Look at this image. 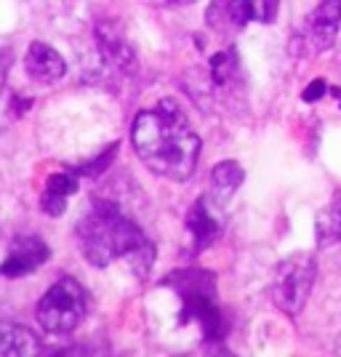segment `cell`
<instances>
[{
	"label": "cell",
	"instance_id": "52a82bcc",
	"mask_svg": "<svg viewBox=\"0 0 341 357\" xmlns=\"http://www.w3.org/2000/svg\"><path fill=\"white\" fill-rule=\"evenodd\" d=\"M24 67L35 80H43V83H54L59 80L67 64L61 59V54L56 48H51L48 43H32L27 48V56H24Z\"/></svg>",
	"mask_w": 341,
	"mask_h": 357
},
{
	"label": "cell",
	"instance_id": "30bf717a",
	"mask_svg": "<svg viewBox=\"0 0 341 357\" xmlns=\"http://www.w3.org/2000/svg\"><path fill=\"white\" fill-rule=\"evenodd\" d=\"M40 342L38 336L27 328L16 326H0V355L16 357V355H38Z\"/></svg>",
	"mask_w": 341,
	"mask_h": 357
},
{
	"label": "cell",
	"instance_id": "4fadbf2b",
	"mask_svg": "<svg viewBox=\"0 0 341 357\" xmlns=\"http://www.w3.org/2000/svg\"><path fill=\"white\" fill-rule=\"evenodd\" d=\"M229 19H232L238 27H245L248 22H253V19H256L253 0H229Z\"/></svg>",
	"mask_w": 341,
	"mask_h": 357
},
{
	"label": "cell",
	"instance_id": "9a60e30c",
	"mask_svg": "<svg viewBox=\"0 0 341 357\" xmlns=\"http://www.w3.org/2000/svg\"><path fill=\"white\" fill-rule=\"evenodd\" d=\"M229 67H232V59H229V54H216L213 61H211V70H213V77L224 83L227 77H229Z\"/></svg>",
	"mask_w": 341,
	"mask_h": 357
},
{
	"label": "cell",
	"instance_id": "8fae6325",
	"mask_svg": "<svg viewBox=\"0 0 341 357\" xmlns=\"http://www.w3.org/2000/svg\"><path fill=\"white\" fill-rule=\"evenodd\" d=\"M77 190V184H75L73 176H67V174H56V176L48 178V184H45V192H43V206L40 208L45 213H51V216H59L61 211L67 208V200H70V195Z\"/></svg>",
	"mask_w": 341,
	"mask_h": 357
},
{
	"label": "cell",
	"instance_id": "7c38bea8",
	"mask_svg": "<svg viewBox=\"0 0 341 357\" xmlns=\"http://www.w3.org/2000/svg\"><path fill=\"white\" fill-rule=\"evenodd\" d=\"M317 240H320V245L341 240V195H336L328 203V208L320 211V216H317Z\"/></svg>",
	"mask_w": 341,
	"mask_h": 357
},
{
	"label": "cell",
	"instance_id": "7a4b0ae2",
	"mask_svg": "<svg viewBox=\"0 0 341 357\" xmlns=\"http://www.w3.org/2000/svg\"><path fill=\"white\" fill-rule=\"evenodd\" d=\"M77 243L93 267L104 269L112 261H126L134 275L144 278L155 264V248L147 235L107 203H96L77 222Z\"/></svg>",
	"mask_w": 341,
	"mask_h": 357
},
{
	"label": "cell",
	"instance_id": "e0dca14e",
	"mask_svg": "<svg viewBox=\"0 0 341 357\" xmlns=\"http://www.w3.org/2000/svg\"><path fill=\"white\" fill-rule=\"evenodd\" d=\"M168 3H174V6H187V3H195V0H168Z\"/></svg>",
	"mask_w": 341,
	"mask_h": 357
},
{
	"label": "cell",
	"instance_id": "5b68a950",
	"mask_svg": "<svg viewBox=\"0 0 341 357\" xmlns=\"http://www.w3.org/2000/svg\"><path fill=\"white\" fill-rule=\"evenodd\" d=\"M48 245L40 238H16L8 245V256L0 264V275L3 278H24L32 275L35 269L48 261Z\"/></svg>",
	"mask_w": 341,
	"mask_h": 357
},
{
	"label": "cell",
	"instance_id": "5bb4252c",
	"mask_svg": "<svg viewBox=\"0 0 341 357\" xmlns=\"http://www.w3.org/2000/svg\"><path fill=\"white\" fill-rule=\"evenodd\" d=\"M278 3H280V0H253V8H256V22H275Z\"/></svg>",
	"mask_w": 341,
	"mask_h": 357
},
{
	"label": "cell",
	"instance_id": "2e32d148",
	"mask_svg": "<svg viewBox=\"0 0 341 357\" xmlns=\"http://www.w3.org/2000/svg\"><path fill=\"white\" fill-rule=\"evenodd\" d=\"M328 91V86H326V80H315L310 89L304 91V102H317L323 93Z\"/></svg>",
	"mask_w": 341,
	"mask_h": 357
},
{
	"label": "cell",
	"instance_id": "ba28073f",
	"mask_svg": "<svg viewBox=\"0 0 341 357\" xmlns=\"http://www.w3.org/2000/svg\"><path fill=\"white\" fill-rule=\"evenodd\" d=\"M187 224H190V232H192L197 248H206L208 243L222 232V222H219V219H216V213L211 211L208 197H200V200L195 203L192 211H190Z\"/></svg>",
	"mask_w": 341,
	"mask_h": 357
},
{
	"label": "cell",
	"instance_id": "6da1fadb",
	"mask_svg": "<svg viewBox=\"0 0 341 357\" xmlns=\"http://www.w3.org/2000/svg\"><path fill=\"white\" fill-rule=\"evenodd\" d=\"M139 160L158 176L171 181H187L197 168L200 136L190 128L176 105H160L158 109L139 112L131 128Z\"/></svg>",
	"mask_w": 341,
	"mask_h": 357
},
{
	"label": "cell",
	"instance_id": "3957f363",
	"mask_svg": "<svg viewBox=\"0 0 341 357\" xmlns=\"http://www.w3.org/2000/svg\"><path fill=\"white\" fill-rule=\"evenodd\" d=\"M86 317V291L75 278H61L38 301V323L45 333L64 336Z\"/></svg>",
	"mask_w": 341,
	"mask_h": 357
},
{
	"label": "cell",
	"instance_id": "277c9868",
	"mask_svg": "<svg viewBox=\"0 0 341 357\" xmlns=\"http://www.w3.org/2000/svg\"><path fill=\"white\" fill-rule=\"evenodd\" d=\"M315 275H317V261L310 253H296L278 264L275 280H272V298L282 312L296 317L304 310L315 285Z\"/></svg>",
	"mask_w": 341,
	"mask_h": 357
},
{
	"label": "cell",
	"instance_id": "9c48e42d",
	"mask_svg": "<svg viewBox=\"0 0 341 357\" xmlns=\"http://www.w3.org/2000/svg\"><path fill=\"white\" fill-rule=\"evenodd\" d=\"M243 178H245V171L240 168L235 160H224L219 163L213 171H211V184H213V200L224 206L232 195L238 192V187L243 184Z\"/></svg>",
	"mask_w": 341,
	"mask_h": 357
},
{
	"label": "cell",
	"instance_id": "ac0fdd59",
	"mask_svg": "<svg viewBox=\"0 0 341 357\" xmlns=\"http://www.w3.org/2000/svg\"><path fill=\"white\" fill-rule=\"evenodd\" d=\"M336 352H339V355H341V339H339V342H336Z\"/></svg>",
	"mask_w": 341,
	"mask_h": 357
},
{
	"label": "cell",
	"instance_id": "8992f818",
	"mask_svg": "<svg viewBox=\"0 0 341 357\" xmlns=\"http://www.w3.org/2000/svg\"><path fill=\"white\" fill-rule=\"evenodd\" d=\"M341 27V0H323L307 19V43L312 51H328Z\"/></svg>",
	"mask_w": 341,
	"mask_h": 357
}]
</instances>
